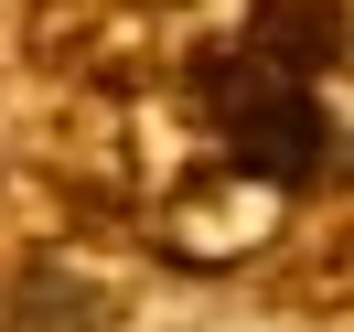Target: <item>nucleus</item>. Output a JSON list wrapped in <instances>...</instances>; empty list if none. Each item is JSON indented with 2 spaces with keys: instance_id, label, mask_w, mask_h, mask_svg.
<instances>
[{
  "instance_id": "2",
  "label": "nucleus",
  "mask_w": 354,
  "mask_h": 332,
  "mask_svg": "<svg viewBox=\"0 0 354 332\" xmlns=\"http://www.w3.org/2000/svg\"><path fill=\"white\" fill-rule=\"evenodd\" d=\"M183 86H194V108H204V139H215L247 182H268V193H301V182H322L333 161H344V139H333L311 75L268 65V54H247V43L204 54Z\"/></svg>"
},
{
  "instance_id": "3",
  "label": "nucleus",
  "mask_w": 354,
  "mask_h": 332,
  "mask_svg": "<svg viewBox=\"0 0 354 332\" xmlns=\"http://www.w3.org/2000/svg\"><path fill=\"white\" fill-rule=\"evenodd\" d=\"M236 43L268 54V65H290V75H333L344 65V11L333 0H247Z\"/></svg>"
},
{
  "instance_id": "1",
  "label": "nucleus",
  "mask_w": 354,
  "mask_h": 332,
  "mask_svg": "<svg viewBox=\"0 0 354 332\" xmlns=\"http://www.w3.org/2000/svg\"><path fill=\"white\" fill-rule=\"evenodd\" d=\"M236 22H247V0H32L22 43L54 86L151 97V86H183L204 54H225Z\"/></svg>"
},
{
  "instance_id": "4",
  "label": "nucleus",
  "mask_w": 354,
  "mask_h": 332,
  "mask_svg": "<svg viewBox=\"0 0 354 332\" xmlns=\"http://www.w3.org/2000/svg\"><path fill=\"white\" fill-rule=\"evenodd\" d=\"M97 322H108V300L75 289L65 268H32V279L11 289V332H97Z\"/></svg>"
}]
</instances>
